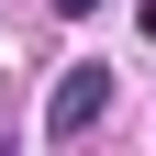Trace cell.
<instances>
[{
    "instance_id": "6da1fadb",
    "label": "cell",
    "mask_w": 156,
    "mask_h": 156,
    "mask_svg": "<svg viewBox=\"0 0 156 156\" xmlns=\"http://www.w3.org/2000/svg\"><path fill=\"white\" fill-rule=\"evenodd\" d=\"M89 123H112V67H67L45 89V134H56V145H78Z\"/></svg>"
},
{
    "instance_id": "7a4b0ae2",
    "label": "cell",
    "mask_w": 156,
    "mask_h": 156,
    "mask_svg": "<svg viewBox=\"0 0 156 156\" xmlns=\"http://www.w3.org/2000/svg\"><path fill=\"white\" fill-rule=\"evenodd\" d=\"M134 34H145V45H156V0H134Z\"/></svg>"
},
{
    "instance_id": "3957f363",
    "label": "cell",
    "mask_w": 156,
    "mask_h": 156,
    "mask_svg": "<svg viewBox=\"0 0 156 156\" xmlns=\"http://www.w3.org/2000/svg\"><path fill=\"white\" fill-rule=\"evenodd\" d=\"M56 11H67V23H89V11H101V0H56Z\"/></svg>"
}]
</instances>
